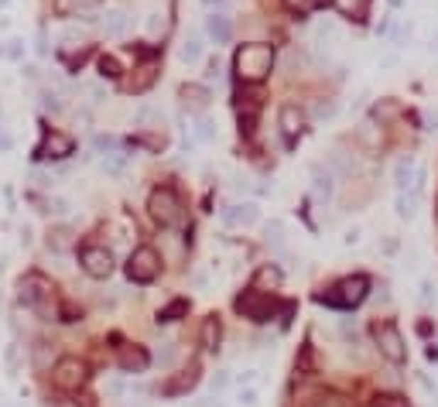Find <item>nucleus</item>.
<instances>
[{
	"label": "nucleus",
	"instance_id": "1",
	"mask_svg": "<svg viewBox=\"0 0 438 407\" xmlns=\"http://www.w3.org/2000/svg\"><path fill=\"white\" fill-rule=\"evenodd\" d=\"M233 69H236V79L247 82V86L264 82L274 69V48L270 45H243L233 58Z\"/></svg>",
	"mask_w": 438,
	"mask_h": 407
},
{
	"label": "nucleus",
	"instance_id": "2",
	"mask_svg": "<svg viewBox=\"0 0 438 407\" xmlns=\"http://www.w3.org/2000/svg\"><path fill=\"white\" fill-rule=\"evenodd\" d=\"M148 209H151V219L161 223V226H182V199L172 192V189H154L151 199H148Z\"/></svg>",
	"mask_w": 438,
	"mask_h": 407
},
{
	"label": "nucleus",
	"instance_id": "3",
	"mask_svg": "<svg viewBox=\"0 0 438 407\" xmlns=\"http://www.w3.org/2000/svg\"><path fill=\"white\" fill-rule=\"evenodd\" d=\"M161 274V257L154 247H137L127 260V277L137 281V284H151L154 277Z\"/></svg>",
	"mask_w": 438,
	"mask_h": 407
},
{
	"label": "nucleus",
	"instance_id": "4",
	"mask_svg": "<svg viewBox=\"0 0 438 407\" xmlns=\"http://www.w3.org/2000/svg\"><path fill=\"white\" fill-rule=\"evenodd\" d=\"M86 380H89V369H86V363L76 359V356H62L55 363V369H52V384H55L58 390H65V394L79 390Z\"/></svg>",
	"mask_w": 438,
	"mask_h": 407
},
{
	"label": "nucleus",
	"instance_id": "5",
	"mask_svg": "<svg viewBox=\"0 0 438 407\" xmlns=\"http://www.w3.org/2000/svg\"><path fill=\"white\" fill-rule=\"evenodd\" d=\"M366 291H370V281H366L363 274H353V277L339 281L325 301H329V305H336V308H356L363 298H366Z\"/></svg>",
	"mask_w": 438,
	"mask_h": 407
},
{
	"label": "nucleus",
	"instance_id": "6",
	"mask_svg": "<svg viewBox=\"0 0 438 407\" xmlns=\"http://www.w3.org/2000/svg\"><path fill=\"white\" fill-rule=\"evenodd\" d=\"M18 288H21V301L31 305V308H45L52 301V291H55L45 274H24Z\"/></svg>",
	"mask_w": 438,
	"mask_h": 407
},
{
	"label": "nucleus",
	"instance_id": "7",
	"mask_svg": "<svg viewBox=\"0 0 438 407\" xmlns=\"http://www.w3.org/2000/svg\"><path fill=\"white\" fill-rule=\"evenodd\" d=\"M72 151H76V140H72V137L62 134V130H48V134L41 137L35 155H38L41 161H62V157H69Z\"/></svg>",
	"mask_w": 438,
	"mask_h": 407
},
{
	"label": "nucleus",
	"instance_id": "8",
	"mask_svg": "<svg viewBox=\"0 0 438 407\" xmlns=\"http://www.w3.org/2000/svg\"><path fill=\"white\" fill-rule=\"evenodd\" d=\"M377 346H380V352L394 363V367H400L404 359H407V346H404V335H400L394 325H377Z\"/></svg>",
	"mask_w": 438,
	"mask_h": 407
},
{
	"label": "nucleus",
	"instance_id": "9",
	"mask_svg": "<svg viewBox=\"0 0 438 407\" xmlns=\"http://www.w3.org/2000/svg\"><path fill=\"white\" fill-rule=\"evenodd\" d=\"M82 271L96 277V281H103V277H110L114 274V253L106 250V247H86L82 250Z\"/></svg>",
	"mask_w": 438,
	"mask_h": 407
},
{
	"label": "nucleus",
	"instance_id": "10",
	"mask_svg": "<svg viewBox=\"0 0 438 407\" xmlns=\"http://www.w3.org/2000/svg\"><path fill=\"white\" fill-rule=\"evenodd\" d=\"M236 308H240V315H247V318H253V322H267V318H270V301H267L264 291H250V294H243V298L236 301Z\"/></svg>",
	"mask_w": 438,
	"mask_h": 407
},
{
	"label": "nucleus",
	"instance_id": "11",
	"mask_svg": "<svg viewBox=\"0 0 438 407\" xmlns=\"http://www.w3.org/2000/svg\"><path fill=\"white\" fill-rule=\"evenodd\" d=\"M99 28H103V35H106V38H124V35L133 28L131 11H124V7L106 11V14H103V21H99Z\"/></svg>",
	"mask_w": 438,
	"mask_h": 407
},
{
	"label": "nucleus",
	"instance_id": "12",
	"mask_svg": "<svg viewBox=\"0 0 438 407\" xmlns=\"http://www.w3.org/2000/svg\"><path fill=\"white\" fill-rule=\"evenodd\" d=\"M257 219H261V209H257L253 202H236V206H226V209H223V223H226V226H236V230H240V226H253Z\"/></svg>",
	"mask_w": 438,
	"mask_h": 407
},
{
	"label": "nucleus",
	"instance_id": "13",
	"mask_svg": "<svg viewBox=\"0 0 438 407\" xmlns=\"http://www.w3.org/2000/svg\"><path fill=\"white\" fill-rule=\"evenodd\" d=\"M148 352L141 346H124L120 349V367L127 369V373H141V369H148Z\"/></svg>",
	"mask_w": 438,
	"mask_h": 407
},
{
	"label": "nucleus",
	"instance_id": "14",
	"mask_svg": "<svg viewBox=\"0 0 438 407\" xmlns=\"http://www.w3.org/2000/svg\"><path fill=\"white\" fill-rule=\"evenodd\" d=\"M206 31H209V38L216 41V45H226V41L233 38V24H229L226 14H209V18H206Z\"/></svg>",
	"mask_w": 438,
	"mask_h": 407
},
{
	"label": "nucleus",
	"instance_id": "15",
	"mask_svg": "<svg viewBox=\"0 0 438 407\" xmlns=\"http://www.w3.org/2000/svg\"><path fill=\"white\" fill-rule=\"evenodd\" d=\"M154 79H158V62H144V65H137V76L131 79V93H148L154 86Z\"/></svg>",
	"mask_w": 438,
	"mask_h": 407
},
{
	"label": "nucleus",
	"instance_id": "16",
	"mask_svg": "<svg viewBox=\"0 0 438 407\" xmlns=\"http://www.w3.org/2000/svg\"><path fill=\"white\" fill-rule=\"evenodd\" d=\"M415 172H418V165H415V157H400L398 165H394V185H398V192H407L411 189V182H415Z\"/></svg>",
	"mask_w": 438,
	"mask_h": 407
},
{
	"label": "nucleus",
	"instance_id": "17",
	"mask_svg": "<svg viewBox=\"0 0 438 407\" xmlns=\"http://www.w3.org/2000/svg\"><path fill=\"white\" fill-rule=\"evenodd\" d=\"M48 247L55 253H69L76 247V230L72 226H55V230L48 233Z\"/></svg>",
	"mask_w": 438,
	"mask_h": 407
},
{
	"label": "nucleus",
	"instance_id": "18",
	"mask_svg": "<svg viewBox=\"0 0 438 407\" xmlns=\"http://www.w3.org/2000/svg\"><path fill=\"white\" fill-rule=\"evenodd\" d=\"M195 384H199V369H195V367H189V369H185V373H178L175 380H168V384H165V394H168V397H178V394H185V390H192V387H195Z\"/></svg>",
	"mask_w": 438,
	"mask_h": 407
},
{
	"label": "nucleus",
	"instance_id": "19",
	"mask_svg": "<svg viewBox=\"0 0 438 407\" xmlns=\"http://www.w3.org/2000/svg\"><path fill=\"white\" fill-rule=\"evenodd\" d=\"M302 113H298V106H285L281 110V134L288 137V140H295V137L302 134Z\"/></svg>",
	"mask_w": 438,
	"mask_h": 407
},
{
	"label": "nucleus",
	"instance_id": "20",
	"mask_svg": "<svg viewBox=\"0 0 438 407\" xmlns=\"http://www.w3.org/2000/svg\"><path fill=\"white\" fill-rule=\"evenodd\" d=\"M93 7H99V0H55V11L62 18H69V14H86L89 18Z\"/></svg>",
	"mask_w": 438,
	"mask_h": 407
},
{
	"label": "nucleus",
	"instance_id": "21",
	"mask_svg": "<svg viewBox=\"0 0 438 407\" xmlns=\"http://www.w3.org/2000/svg\"><path fill=\"white\" fill-rule=\"evenodd\" d=\"M278 284H281V271H278V267H270V264L253 274V291H264V294H267V291H274Z\"/></svg>",
	"mask_w": 438,
	"mask_h": 407
},
{
	"label": "nucleus",
	"instance_id": "22",
	"mask_svg": "<svg viewBox=\"0 0 438 407\" xmlns=\"http://www.w3.org/2000/svg\"><path fill=\"white\" fill-rule=\"evenodd\" d=\"M418 202H421V195H415V192H398L394 209H398L400 219H415V216H418Z\"/></svg>",
	"mask_w": 438,
	"mask_h": 407
},
{
	"label": "nucleus",
	"instance_id": "23",
	"mask_svg": "<svg viewBox=\"0 0 438 407\" xmlns=\"http://www.w3.org/2000/svg\"><path fill=\"white\" fill-rule=\"evenodd\" d=\"M178 58H182V62H189V65H195V62L202 58V41H199V35H189V38L182 41Z\"/></svg>",
	"mask_w": 438,
	"mask_h": 407
},
{
	"label": "nucleus",
	"instance_id": "24",
	"mask_svg": "<svg viewBox=\"0 0 438 407\" xmlns=\"http://www.w3.org/2000/svg\"><path fill=\"white\" fill-rule=\"evenodd\" d=\"M332 4H336V11H339L343 18L360 21L363 14H366V4H370V0H332Z\"/></svg>",
	"mask_w": 438,
	"mask_h": 407
},
{
	"label": "nucleus",
	"instance_id": "25",
	"mask_svg": "<svg viewBox=\"0 0 438 407\" xmlns=\"http://www.w3.org/2000/svg\"><path fill=\"white\" fill-rule=\"evenodd\" d=\"M219 335H223V329H219V318H216V315H209V318L202 322V346L216 349V346H219Z\"/></svg>",
	"mask_w": 438,
	"mask_h": 407
},
{
	"label": "nucleus",
	"instance_id": "26",
	"mask_svg": "<svg viewBox=\"0 0 438 407\" xmlns=\"http://www.w3.org/2000/svg\"><path fill=\"white\" fill-rule=\"evenodd\" d=\"M4 367H7V377H11V380H18L21 377V349H18V342L4 346Z\"/></svg>",
	"mask_w": 438,
	"mask_h": 407
},
{
	"label": "nucleus",
	"instance_id": "27",
	"mask_svg": "<svg viewBox=\"0 0 438 407\" xmlns=\"http://www.w3.org/2000/svg\"><path fill=\"white\" fill-rule=\"evenodd\" d=\"M216 130H219V123H216L212 116H199V120H195V140L209 144V140H216Z\"/></svg>",
	"mask_w": 438,
	"mask_h": 407
},
{
	"label": "nucleus",
	"instance_id": "28",
	"mask_svg": "<svg viewBox=\"0 0 438 407\" xmlns=\"http://www.w3.org/2000/svg\"><path fill=\"white\" fill-rule=\"evenodd\" d=\"M45 213L55 216V219H65V216L72 213V202H69L65 195H52V199L45 202Z\"/></svg>",
	"mask_w": 438,
	"mask_h": 407
},
{
	"label": "nucleus",
	"instance_id": "29",
	"mask_svg": "<svg viewBox=\"0 0 438 407\" xmlns=\"http://www.w3.org/2000/svg\"><path fill=\"white\" fill-rule=\"evenodd\" d=\"M182 99H185V106H195V110H202V106L209 103V93H206L202 86H185V89H182Z\"/></svg>",
	"mask_w": 438,
	"mask_h": 407
},
{
	"label": "nucleus",
	"instance_id": "30",
	"mask_svg": "<svg viewBox=\"0 0 438 407\" xmlns=\"http://www.w3.org/2000/svg\"><path fill=\"white\" fill-rule=\"evenodd\" d=\"M175 356H178V346H175V342H161V346L154 349V363H161L165 369L175 363Z\"/></svg>",
	"mask_w": 438,
	"mask_h": 407
},
{
	"label": "nucleus",
	"instance_id": "31",
	"mask_svg": "<svg viewBox=\"0 0 438 407\" xmlns=\"http://www.w3.org/2000/svg\"><path fill=\"white\" fill-rule=\"evenodd\" d=\"M312 174H315V192L329 199V195H332V189H336V185H332V172H322V168H315Z\"/></svg>",
	"mask_w": 438,
	"mask_h": 407
},
{
	"label": "nucleus",
	"instance_id": "32",
	"mask_svg": "<svg viewBox=\"0 0 438 407\" xmlns=\"http://www.w3.org/2000/svg\"><path fill=\"white\" fill-rule=\"evenodd\" d=\"M185 311H189V301H172L168 308H161V315H158V318H161V322H178Z\"/></svg>",
	"mask_w": 438,
	"mask_h": 407
},
{
	"label": "nucleus",
	"instance_id": "33",
	"mask_svg": "<svg viewBox=\"0 0 438 407\" xmlns=\"http://www.w3.org/2000/svg\"><path fill=\"white\" fill-rule=\"evenodd\" d=\"M288 11H295V14H312L315 7H322V0H285Z\"/></svg>",
	"mask_w": 438,
	"mask_h": 407
},
{
	"label": "nucleus",
	"instance_id": "34",
	"mask_svg": "<svg viewBox=\"0 0 438 407\" xmlns=\"http://www.w3.org/2000/svg\"><path fill=\"white\" fill-rule=\"evenodd\" d=\"M257 401H261V394L253 387H240L236 390V404L240 407H257Z\"/></svg>",
	"mask_w": 438,
	"mask_h": 407
},
{
	"label": "nucleus",
	"instance_id": "35",
	"mask_svg": "<svg viewBox=\"0 0 438 407\" xmlns=\"http://www.w3.org/2000/svg\"><path fill=\"white\" fill-rule=\"evenodd\" d=\"M103 165H106V172L110 174H120L124 172V165H127V155H124V151H114V155H106Z\"/></svg>",
	"mask_w": 438,
	"mask_h": 407
},
{
	"label": "nucleus",
	"instance_id": "36",
	"mask_svg": "<svg viewBox=\"0 0 438 407\" xmlns=\"http://www.w3.org/2000/svg\"><path fill=\"white\" fill-rule=\"evenodd\" d=\"M58 41H62V48H76V45H82V31L79 28H65L58 35Z\"/></svg>",
	"mask_w": 438,
	"mask_h": 407
},
{
	"label": "nucleus",
	"instance_id": "37",
	"mask_svg": "<svg viewBox=\"0 0 438 407\" xmlns=\"http://www.w3.org/2000/svg\"><path fill=\"white\" fill-rule=\"evenodd\" d=\"M127 394V384H124V377H114V380H106V397L110 401H120Z\"/></svg>",
	"mask_w": 438,
	"mask_h": 407
},
{
	"label": "nucleus",
	"instance_id": "38",
	"mask_svg": "<svg viewBox=\"0 0 438 407\" xmlns=\"http://www.w3.org/2000/svg\"><path fill=\"white\" fill-rule=\"evenodd\" d=\"M336 113H339V103H336V99H325V103L315 106V116H319V120H332Z\"/></svg>",
	"mask_w": 438,
	"mask_h": 407
},
{
	"label": "nucleus",
	"instance_id": "39",
	"mask_svg": "<svg viewBox=\"0 0 438 407\" xmlns=\"http://www.w3.org/2000/svg\"><path fill=\"white\" fill-rule=\"evenodd\" d=\"M41 106H45V110H52V113H58V110H62V96H58V93H52V89H45V93H41Z\"/></svg>",
	"mask_w": 438,
	"mask_h": 407
},
{
	"label": "nucleus",
	"instance_id": "40",
	"mask_svg": "<svg viewBox=\"0 0 438 407\" xmlns=\"http://www.w3.org/2000/svg\"><path fill=\"white\" fill-rule=\"evenodd\" d=\"M99 72H103V79H116V76H120L116 58H99Z\"/></svg>",
	"mask_w": 438,
	"mask_h": 407
},
{
	"label": "nucleus",
	"instance_id": "41",
	"mask_svg": "<svg viewBox=\"0 0 438 407\" xmlns=\"http://www.w3.org/2000/svg\"><path fill=\"white\" fill-rule=\"evenodd\" d=\"M398 113H400V110H398V103H380V106H377V120H380V123L394 120Z\"/></svg>",
	"mask_w": 438,
	"mask_h": 407
},
{
	"label": "nucleus",
	"instance_id": "42",
	"mask_svg": "<svg viewBox=\"0 0 438 407\" xmlns=\"http://www.w3.org/2000/svg\"><path fill=\"white\" fill-rule=\"evenodd\" d=\"M418 298H421V305H432V301L438 298V288L432 284V281H421V294H418Z\"/></svg>",
	"mask_w": 438,
	"mask_h": 407
},
{
	"label": "nucleus",
	"instance_id": "43",
	"mask_svg": "<svg viewBox=\"0 0 438 407\" xmlns=\"http://www.w3.org/2000/svg\"><path fill=\"white\" fill-rule=\"evenodd\" d=\"M377 407H411L404 397H398V394H383V397H377Z\"/></svg>",
	"mask_w": 438,
	"mask_h": 407
},
{
	"label": "nucleus",
	"instance_id": "44",
	"mask_svg": "<svg viewBox=\"0 0 438 407\" xmlns=\"http://www.w3.org/2000/svg\"><path fill=\"white\" fill-rule=\"evenodd\" d=\"M35 363H38V367H48V363H52V352H48L45 342H38V349H35Z\"/></svg>",
	"mask_w": 438,
	"mask_h": 407
},
{
	"label": "nucleus",
	"instance_id": "45",
	"mask_svg": "<svg viewBox=\"0 0 438 407\" xmlns=\"http://www.w3.org/2000/svg\"><path fill=\"white\" fill-rule=\"evenodd\" d=\"M154 120H161V113H158V110H148V106H144V110H137V123H141V127H144V123H154Z\"/></svg>",
	"mask_w": 438,
	"mask_h": 407
},
{
	"label": "nucleus",
	"instance_id": "46",
	"mask_svg": "<svg viewBox=\"0 0 438 407\" xmlns=\"http://www.w3.org/2000/svg\"><path fill=\"white\" fill-rule=\"evenodd\" d=\"M360 140H366L370 147H377V144H380V140H377V134H373V123H366V127L360 130Z\"/></svg>",
	"mask_w": 438,
	"mask_h": 407
},
{
	"label": "nucleus",
	"instance_id": "47",
	"mask_svg": "<svg viewBox=\"0 0 438 407\" xmlns=\"http://www.w3.org/2000/svg\"><path fill=\"white\" fill-rule=\"evenodd\" d=\"M356 243H360V230L353 226V230L343 233V247H356Z\"/></svg>",
	"mask_w": 438,
	"mask_h": 407
},
{
	"label": "nucleus",
	"instance_id": "48",
	"mask_svg": "<svg viewBox=\"0 0 438 407\" xmlns=\"http://www.w3.org/2000/svg\"><path fill=\"white\" fill-rule=\"evenodd\" d=\"M226 387H229V373H223V369H219V373L212 377V390H226Z\"/></svg>",
	"mask_w": 438,
	"mask_h": 407
},
{
	"label": "nucleus",
	"instance_id": "49",
	"mask_svg": "<svg viewBox=\"0 0 438 407\" xmlns=\"http://www.w3.org/2000/svg\"><path fill=\"white\" fill-rule=\"evenodd\" d=\"M89 96H93V103H103V99H106V89H103L99 82H89Z\"/></svg>",
	"mask_w": 438,
	"mask_h": 407
},
{
	"label": "nucleus",
	"instance_id": "50",
	"mask_svg": "<svg viewBox=\"0 0 438 407\" xmlns=\"http://www.w3.org/2000/svg\"><path fill=\"white\" fill-rule=\"evenodd\" d=\"M206 76H209V79H219V76H223V65H219V62H212V65H209V72H206Z\"/></svg>",
	"mask_w": 438,
	"mask_h": 407
},
{
	"label": "nucleus",
	"instance_id": "51",
	"mask_svg": "<svg viewBox=\"0 0 438 407\" xmlns=\"http://www.w3.org/2000/svg\"><path fill=\"white\" fill-rule=\"evenodd\" d=\"M257 380V369H247V373H240V384H253Z\"/></svg>",
	"mask_w": 438,
	"mask_h": 407
},
{
	"label": "nucleus",
	"instance_id": "52",
	"mask_svg": "<svg viewBox=\"0 0 438 407\" xmlns=\"http://www.w3.org/2000/svg\"><path fill=\"white\" fill-rule=\"evenodd\" d=\"M428 123H432L428 130H438V110H435V113H428Z\"/></svg>",
	"mask_w": 438,
	"mask_h": 407
},
{
	"label": "nucleus",
	"instance_id": "53",
	"mask_svg": "<svg viewBox=\"0 0 438 407\" xmlns=\"http://www.w3.org/2000/svg\"><path fill=\"white\" fill-rule=\"evenodd\" d=\"M428 48H432V52H438V31H432V38H428Z\"/></svg>",
	"mask_w": 438,
	"mask_h": 407
},
{
	"label": "nucleus",
	"instance_id": "54",
	"mask_svg": "<svg viewBox=\"0 0 438 407\" xmlns=\"http://www.w3.org/2000/svg\"><path fill=\"white\" fill-rule=\"evenodd\" d=\"M192 407H209V401H195V404Z\"/></svg>",
	"mask_w": 438,
	"mask_h": 407
},
{
	"label": "nucleus",
	"instance_id": "55",
	"mask_svg": "<svg viewBox=\"0 0 438 407\" xmlns=\"http://www.w3.org/2000/svg\"><path fill=\"white\" fill-rule=\"evenodd\" d=\"M55 407H76V404H72V401H62V404H55Z\"/></svg>",
	"mask_w": 438,
	"mask_h": 407
},
{
	"label": "nucleus",
	"instance_id": "56",
	"mask_svg": "<svg viewBox=\"0 0 438 407\" xmlns=\"http://www.w3.org/2000/svg\"><path fill=\"white\" fill-rule=\"evenodd\" d=\"M124 407H148V404H124Z\"/></svg>",
	"mask_w": 438,
	"mask_h": 407
},
{
	"label": "nucleus",
	"instance_id": "57",
	"mask_svg": "<svg viewBox=\"0 0 438 407\" xmlns=\"http://www.w3.org/2000/svg\"><path fill=\"white\" fill-rule=\"evenodd\" d=\"M206 4H223V0H206Z\"/></svg>",
	"mask_w": 438,
	"mask_h": 407
}]
</instances>
